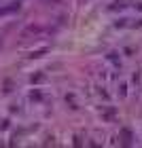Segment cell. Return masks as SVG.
<instances>
[{
  "label": "cell",
  "mask_w": 142,
  "mask_h": 148,
  "mask_svg": "<svg viewBox=\"0 0 142 148\" xmlns=\"http://www.w3.org/2000/svg\"><path fill=\"white\" fill-rule=\"evenodd\" d=\"M15 11H19V2H11V6L0 9V15H9V13H15Z\"/></svg>",
  "instance_id": "cell-1"
}]
</instances>
